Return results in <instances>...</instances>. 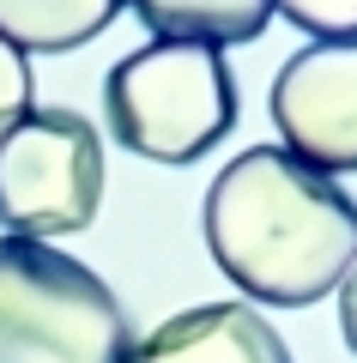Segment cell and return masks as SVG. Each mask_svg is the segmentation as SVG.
<instances>
[{"instance_id":"obj_2","label":"cell","mask_w":357,"mask_h":363,"mask_svg":"<svg viewBox=\"0 0 357 363\" xmlns=\"http://www.w3.org/2000/svg\"><path fill=\"white\" fill-rule=\"evenodd\" d=\"M140 339L91 267L0 236V363H133Z\"/></svg>"},{"instance_id":"obj_3","label":"cell","mask_w":357,"mask_h":363,"mask_svg":"<svg viewBox=\"0 0 357 363\" xmlns=\"http://www.w3.org/2000/svg\"><path fill=\"white\" fill-rule=\"evenodd\" d=\"M103 116L133 157H152V164L206 157L236 128V79L224 67V49L152 37L145 49L109 67Z\"/></svg>"},{"instance_id":"obj_7","label":"cell","mask_w":357,"mask_h":363,"mask_svg":"<svg viewBox=\"0 0 357 363\" xmlns=\"http://www.w3.org/2000/svg\"><path fill=\"white\" fill-rule=\"evenodd\" d=\"M121 0H0V37L25 55H67L103 37Z\"/></svg>"},{"instance_id":"obj_6","label":"cell","mask_w":357,"mask_h":363,"mask_svg":"<svg viewBox=\"0 0 357 363\" xmlns=\"http://www.w3.org/2000/svg\"><path fill=\"white\" fill-rule=\"evenodd\" d=\"M133 363H291V345L255 303H200L158 321Z\"/></svg>"},{"instance_id":"obj_5","label":"cell","mask_w":357,"mask_h":363,"mask_svg":"<svg viewBox=\"0 0 357 363\" xmlns=\"http://www.w3.org/2000/svg\"><path fill=\"white\" fill-rule=\"evenodd\" d=\"M285 152L321 176L357 169V37L309 43L279 67L267 91Z\"/></svg>"},{"instance_id":"obj_4","label":"cell","mask_w":357,"mask_h":363,"mask_svg":"<svg viewBox=\"0 0 357 363\" xmlns=\"http://www.w3.org/2000/svg\"><path fill=\"white\" fill-rule=\"evenodd\" d=\"M103 206V140L79 109H31L0 133V224L25 242H55Z\"/></svg>"},{"instance_id":"obj_10","label":"cell","mask_w":357,"mask_h":363,"mask_svg":"<svg viewBox=\"0 0 357 363\" xmlns=\"http://www.w3.org/2000/svg\"><path fill=\"white\" fill-rule=\"evenodd\" d=\"M37 109V79H31V55L13 49V43L0 37V133L13 128L18 116Z\"/></svg>"},{"instance_id":"obj_11","label":"cell","mask_w":357,"mask_h":363,"mask_svg":"<svg viewBox=\"0 0 357 363\" xmlns=\"http://www.w3.org/2000/svg\"><path fill=\"white\" fill-rule=\"evenodd\" d=\"M339 327H345V345L357 351V260H351V272L339 279Z\"/></svg>"},{"instance_id":"obj_8","label":"cell","mask_w":357,"mask_h":363,"mask_svg":"<svg viewBox=\"0 0 357 363\" xmlns=\"http://www.w3.org/2000/svg\"><path fill=\"white\" fill-rule=\"evenodd\" d=\"M145 30L170 43H255L273 18V0H128Z\"/></svg>"},{"instance_id":"obj_9","label":"cell","mask_w":357,"mask_h":363,"mask_svg":"<svg viewBox=\"0 0 357 363\" xmlns=\"http://www.w3.org/2000/svg\"><path fill=\"white\" fill-rule=\"evenodd\" d=\"M273 13H285L297 30H309L315 43L357 37V0H273Z\"/></svg>"},{"instance_id":"obj_1","label":"cell","mask_w":357,"mask_h":363,"mask_svg":"<svg viewBox=\"0 0 357 363\" xmlns=\"http://www.w3.org/2000/svg\"><path fill=\"white\" fill-rule=\"evenodd\" d=\"M206 248L255 303L309 309L357 260V200L285 145L236 152L206 188Z\"/></svg>"}]
</instances>
